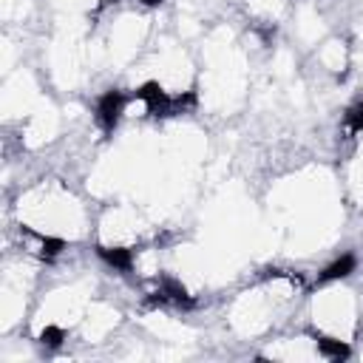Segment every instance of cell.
I'll use <instances>...</instances> for the list:
<instances>
[{"instance_id":"obj_3","label":"cell","mask_w":363,"mask_h":363,"mask_svg":"<svg viewBox=\"0 0 363 363\" xmlns=\"http://www.w3.org/2000/svg\"><path fill=\"white\" fill-rule=\"evenodd\" d=\"M318 352L329 360H346L352 354V349L343 340H335V337H318Z\"/></svg>"},{"instance_id":"obj_1","label":"cell","mask_w":363,"mask_h":363,"mask_svg":"<svg viewBox=\"0 0 363 363\" xmlns=\"http://www.w3.org/2000/svg\"><path fill=\"white\" fill-rule=\"evenodd\" d=\"M122 111H125V96L119 91H108L99 99V105H96V119H99V125L105 130H113L116 122H119V116H122Z\"/></svg>"},{"instance_id":"obj_6","label":"cell","mask_w":363,"mask_h":363,"mask_svg":"<svg viewBox=\"0 0 363 363\" xmlns=\"http://www.w3.org/2000/svg\"><path fill=\"white\" fill-rule=\"evenodd\" d=\"M62 337H65V332H62L60 326H45V329L40 332V343H43V346H51V349L60 346Z\"/></svg>"},{"instance_id":"obj_5","label":"cell","mask_w":363,"mask_h":363,"mask_svg":"<svg viewBox=\"0 0 363 363\" xmlns=\"http://www.w3.org/2000/svg\"><path fill=\"white\" fill-rule=\"evenodd\" d=\"M62 247H65V241H62V238L40 235V252H43V258H54V255H60V252H62Z\"/></svg>"},{"instance_id":"obj_7","label":"cell","mask_w":363,"mask_h":363,"mask_svg":"<svg viewBox=\"0 0 363 363\" xmlns=\"http://www.w3.org/2000/svg\"><path fill=\"white\" fill-rule=\"evenodd\" d=\"M346 125H349V130H363V102H357V105H352L349 111H346Z\"/></svg>"},{"instance_id":"obj_2","label":"cell","mask_w":363,"mask_h":363,"mask_svg":"<svg viewBox=\"0 0 363 363\" xmlns=\"http://www.w3.org/2000/svg\"><path fill=\"white\" fill-rule=\"evenodd\" d=\"M99 258L122 272H128L133 267V250H128V247H99Z\"/></svg>"},{"instance_id":"obj_4","label":"cell","mask_w":363,"mask_h":363,"mask_svg":"<svg viewBox=\"0 0 363 363\" xmlns=\"http://www.w3.org/2000/svg\"><path fill=\"white\" fill-rule=\"evenodd\" d=\"M354 255H343V258H337L335 264H329L323 272H320V281H337V278H346L352 269H354Z\"/></svg>"},{"instance_id":"obj_8","label":"cell","mask_w":363,"mask_h":363,"mask_svg":"<svg viewBox=\"0 0 363 363\" xmlns=\"http://www.w3.org/2000/svg\"><path fill=\"white\" fill-rule=\"evenodd\" d=\"M139 3H145V6H159L162 0H139Z\"/></svg>"}]
</instances>
